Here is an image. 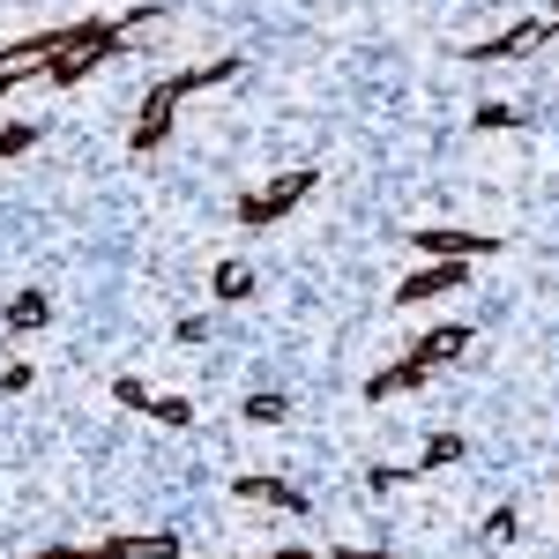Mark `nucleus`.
Instances as JSON below:
<instances>
[{
    "mask_svg": "<svg viewBox=\"0 0 559 559\" xmlns=\"http://www.w3.org/2000/svg\"><path fill=\"white\" fill-rule=\"evenodd\" d=\"M75 31H83V23H68V31H38V38L8 45V52H0V97H8V90H23V83H45V75H52V60L75 45Z\"/></svg>",
    "mask_w": 559,
    "mask_h": 559,
    "instance_id": "1",
    "label": "nucleus"
},
{
    "mask_svg": "<svg viewBox=\"0 0 559 559\" xmlns=\"http://www.w3.org/2000/svg\"><path fill=\"white\" fill-rule=\"evenodd\" d=\"M313 179H321V173H306V165H299V173H276L269 187H254V194L239 202V224H276L284 210H299L306 194H313Z\"/></svg>",
    "mask_w": 559,
    "mask_h": 559,
    "instance_id": "2",
    "label": "nucleus"
},
{
    "mask_svg": "<svg viewBox=\"0 0 559 559\" xmlns=\"http://www.w3.org/2000/svg\"><path fill=\"white\" fill-rule=\"evenodd\" d=\"M179 105H187V75H165V83L150 90V97H142V112H134V150H157V142H165V134H173V112Z\"/></svg>",
    "mask_w": 559,
    "mask_h": 559,
    "instance_id": "3",
    "label": "nucleus"
},
{
    "mask_svg": "<svg viewBox=\"0 0 559 559\" xmlns=\"http://www.w3.org/2000/svg\"><path fill=\"white\" fill-rule=\"evenodd\" d=\"M552 38H559V0H552V8H537V15H522L515 31L485 38L471 60H515V52H537V45H552Z\"/></svg>",
    "mask_w": 559,
    "mask_h": 559,
    "instance_id": "4",
    "label": "nucleus"
},
{
    "mask_svg": "<svg viewBox=\"0 0 559 559\" xmlns=\"http://www.w3.org/2000/svg\"><path fill=\"white\" fill-rule=\"evenodd\" d=\"M463 284H471V261H426L418 276H403V284H395V306L448 299V292H463Z\"/></svg>",
    "mask_w": 559,
    "mask_h": 559,
    "instance_id": "5",
    "label": "nucleus"
},
{
    "mask_svg": "<svg viewBox=\"0 0 559 559\" xmlns=\"http://www.w3.org/2000/svg\"><path fill=\"white\" fill-rule=\"evenodd\" d=\"M411 247H418V261H485L500 239H477V231H418Z\"/></svg>",
    "mask_w": 559,
    "mask_h": 559,
    "instance_id": "6",
    "label": "nucleus"
},
{
    "mask_svg": "<svg viewBox=\"0 0 559 559\" xmlns=\"http://www.w3.org/2000/svg\"><path fill=\"white\" fill-rule=\"evenodd\" d=\"M239 500H261V508H284V515H306V492L284 485V477H231Z\"/></svg>",
    "mask_w": 559,
    "mask_h": 559,
    "instance_id": "7",
    "label": "nucleus"
},
{
    "mask_svg": "<svg viewBox=\"0 0 559 559\" xmlns=\"http://www.w3.org/2000/svg\"><path fill=\"white\" fill-rule=\"evenodd\" d=\"M187 552V537H105L97 559H179Z\"/></svg>",
    "mask_w": 559,
    "mask_h": 559,
    "instance_id": "8",
    "label": "nucleus"
},
{
    "mask_svg": "<svg viewBox=\"0 0 559 559\" xmlns=\"http://www.w3.org/2000/svg\"><path fill=\"white\" fill-rule=\"evenodd\" d=\"M471 350V329H432V336H418V350L411 358H426V373H440L448 358H463Z\"/></svg>",
    "mask_w": 559,
    "mask_h": 559,
    "instance_id": "9",
    "label": "nucleus"
},
{
    "mask_svg": "<svg viewBox=\"0 0 559 559\" xmlns=\"http://www.w3.org/2000/svg\"><path fill=\"white\" fill-rule=\"evenodd\" d=\"M432 373H426V358H403V366H388V373H373V381H366V395H373V403H388V395H403V388H426Z\"/></svg>",
    "mask_w": 559,
    "mask_h": 559,
    "instance_id": "10",
    "label": "nucleus"
},
{
    "mask_svg": "<svg viewBox=\"0 0 559 559\" xmlns=\"http://www.w3.org/2000/svg\"><path fill=\"white\" fill-rule=\"evenodd\" d=\"M0 321H8V329H15V336H31V329H45V321H52V299H45V292H15V299H8V313H0Z\"/></svg>",
    "mask_w": 559,
    "mask_h": 559,
    "instance_id": "11",
    "label": "nucleus"
},
{
    "mask_svg": "<svg viewBox=\"0 0 559 559\" xmlns=\"http://www.w3.org/2000/svg\"><path fill=\"white\" fill-rule=\"evenodd\" d=\"M210 292H216V306H239V299H254V269H247V261H216Z\"/></svg>",
    "mask_w": 559,
    "mask_h": 559,
    "instance_id": "12",
    "label": "nucleus"
},
{
    "mask_svg": "<svg viewBox=\"0 0 559 559\" xmlns=\"http://www.w3.org/2000/svg\"><path fill=\"white\" fill-rule=\"evenodd\" d=\"M239 418H247V426H284V418H292V403H284V395H247V403H239Z\"/></svg>",
    "mask_w": 559,
    "mask_h": 559,
    "instance_id": "13",
    "label": "nucleus"
},
{
    "mask_svg": "<svg viewBox=\"0 0 559 559\" xmlns=\"http://www.w3.org/2000/svg\"><path fill=\"white\" fill-rule=\"evenodd\" d=\"M142 418H157V426H194V403H187V395H150Z\"/></svg>",
    "mask_w": 559,
    "mask_h": 559,
    "instance_id": "14",
    "label": "nucleus"
},
{
    "mask_svg": "<svg viewBox=\"0 0 559 559\" xmlns=\"http://www.w3.org/2000/svg\"><path fill=\"white\" fill-rule=\"evenodd\" d=\"M440 463H463V440H455V432H432V440H426V455H418V477L440 471Z\"/></svg>",
    "mask_w": 559,
    "mask_h": 559,
    "instance_id": "15",
    "label": "nucleus"
},
{
    "mask_svg": "<svg viewBox=\"0 0 559 559\" xmlns=\"http://www.w3.org/2000/svg\"><path fill=\"white\" fill-rule=\"evenodd\" d=\"M31 142H38V128H31V120H15V128H0V157H23Z\"/></svg>",
    "mask_w": 559,
    "mask_h": 559,
    "instance_id": "16",
    "label": "nucleus"
},
{
    "mask_svg": "<svg viewBox=\"0 0 559 559\" xmlns=\"http://www.w3.org/2000/svg\"><path fill=\"white\" fill-rule=\"evenodd\" d=\"M112 395H120L128 411H150V381H134V373H120V381H112Z\"/></svg>",
    "mask_w": 559,
    "mask_h": 559,
    "instance_id": "17",
    "label": "nucleus"
},
{
    "mask_svg": "<svg viewBox=\"0 0 559 559\" xmlns=\"http://www.w3.org/2000/svg\"><path fill=\"white\" fill-rule=\"evenodd\" d=\"M515 537V508H500V515H485V545H508Z\"/></svg>",
    "mask_w": 559,
    "mask_h": 559,
    "instance_id": "18",
    "label": "nucleus"
},
{
    "mask_svg": "<svg viewBox=\"0 0 559 559\" xmlns=\"http://www.w3.org/2000/svg\"><path fill=\"white\" fill-rule=\"evenodd\" d=\"M477 128H515V105H477Z\"/></svg>",
    "mask_w": 559,
    "mask_h": 559,
    "instance_id": "19",
    "label": "nucleus"
},
{
    "mask_svg": "<svg viewBox=\"0 0 559 559\" xmlns=\"http://www.w3.org/2000/svg\"><path fill=\"white\" fill-rule=\"evenodd\" d=\"M179 344H210V313H187L179 321Z\"/></svg>",
    "mask_w": 559,
    "mask_h": 559,
    "instance_id": "20",
    "label": "nucleus"
},
{
    "mask_svg": "<svg viewBox=\"0 0 559 559\" xmlns=\"http://www.w3.org/2000/svg\"><path fill=\"white\" fill-rule=\"evenodd\" d=\"M38 559H97V545H90V552L83 545H52V552H38Z\"/></svg>",
    "mask_w": 559,
    "mask_h": 559,
    "instance_id": "21",
    "label": "nucleus"
},
{
    "mask_svg": "<svg viewBox=\"0 0 559 559\" xmlns=\"http://www.w3.org/2000/svg\"><path fill=\"white\" fill-rule=\"evenodd\" d=\"M329 559H388V552H358V545H344V552H329Z\"/></svg>",
    "mask_w": 559,
    "mask_h": 559,
    "instance_id": "22",
    "label": "nucleus"
},
{
    "mask_svg": "<svg viewBox=\"0 0 559 559\" xmlns=\"http://www.w3.org/2000/svg\"><path fill=\"white\" fill-rule=\"evenodd\" d=\"M269 559H313V552H306V545H284V552H269Z\"/></svg>",
    "mask_w": 559,
    "mask_h": 559,
    "instance_id": "23",
    "label": "nucleus"
}]
</instances>
